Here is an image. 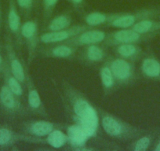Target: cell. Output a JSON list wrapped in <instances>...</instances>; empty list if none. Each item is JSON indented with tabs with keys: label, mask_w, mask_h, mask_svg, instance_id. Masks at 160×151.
<instances>
[{
	"label": "cell",
	"mask_w": 160,
	"mask_h": 151,
	"mask_svg": "<svg viewBox=\"0 0 160 151\" xmlns=\"http://www.w3.org/2000/svg\"><path fill=\"white\" fill-rule=\"evenodd\" d=\"M105 61L110 67L118 85H129L138 79L134 62L116 56L108 57Z\"/></svg>",
	"instance_id": "cell-3"
},
{
	"label": "cell",
	"mask_w": 160,
	"mask_h": 151,
	"mask_svg": "<svg viewBox=\"0 0 160 151\" xmlns=\"http://www.w3.org/2000/svg\"><path fill=\"white\" fill-rule=\"evenodd\" d=\"M22 83L20 82L13 74H10L7 78V87L11 90L14 95H16L18 97H22L24 91H23Z\"/></svg>",
	"instance_id": "cell-24"
},
{
	"label": "cell",
	"mask_w": 160,
	"mask_h": 151,
	"mask_svg": "<svg viewBox=\"0 0 160 151\" xmlns=\"http://www.w3.org/2000/svg\"><path fill=\"white\" fill-rule=\"evenodd\" d=\"M87 25H72L65 29L47 32L39 35V43L44 44H56L65 43L80 32L88 29Z\"/></svg>",
	"instance_id": "cell-7"
},
{
	"label": "cell",
	"mask_w": 160,
	"mask_h": 151,
	"mask_svg": "<svg viewBox=\"0 0 160 151\" xmlns=\"http://www.w3.org/2000/svg\"><path fill=\"white\" fill-rule=\"evenodd\" d=\"M9 57L10 59V71L15 77L22 84L25 83L27 73L24 69L22 63L18 58L15 52L11 48L9 49Z\"/></svg>",
	"instance_id": "cell-20"
},
{
	"label": "cell",
	"mask_w": 160,
	"mask_h": 151,
	"mask_svg": "<svg viewBox=\"0 0 160 151\" xmlns=\"http://www.w3.org/2000/svg\"><path fill=\"white\" fill-rule=\"evenodd\" d=\"M68 1L72 3L73 7L76 10H80L81 8H82L84 3V0H68Z\"/></svg>",
	"instance_id": "cell-28"
},
{
	"label": "cell",
	"mask_w": 160,
	"mask_h": 151,
	"mask_svg": "<svg viewBox=\"0 0 160 151\" xmlns=\"http://www.w3.org/2000/svg\"><path fill=\"white\" fill-rule=\"evenodd\" d=\"M25 84L27 85V102L31 112L40 115L43 117H47V109L40 96L38 89L35 87L32 76L27 72Z\"/></svg>",
	"instance_id": "cell-9"
},
{
	"label": "cell",
	"mask_w": 160,
	"mask_h": 151,
	"mask_svg": "<svg viewBox=\"0 0 160 151\" xmlns=\"http://www.w3.org/2000/svg\"><path fill=\"white\" fill-rule=\"evenodd\" d=\"M158 132H148L145 135H141L138 138H135L130 146V149L133 151H146L152 146L153 142L156 137Z\"/></svg>",
	"instance_id": "cell-23"
},
{
	"label": "cell",
	"mask_w": 160,
	"mask_h": 151,
	"mask_svg": "<svg viewBox=\"0 0 160 151\" xmlns=\"http://www.w3.org/2000/svg\"><path fill=\"white\" fill-rule=\"evenodd\" d=\"M59 0H42V8H43L44 21H47L53 13L56 8Z\"/></svg>",
	"instance_id": "cell-25"
},
{
	"label": "cell",
	"mask_w": 160,
	"mask_h": 151,
	"mask_svg": "<svg viewBox=\"0 0 160 151\" xmlns=\"http://www.w3.org/2000/svg\"><path fill=\"white\" fill-rule=\"evenodd\" d=\"M113 47L115 56L132 62L140 60L144 55L143 49L138 44H120Z\"/></svg>",
	"instance_id": "cell-14"
},
{
	"label": "cell",
	"mask_w": 160,
	"mask_h": 151,
	"mask_svg": "<svg viewBox=\"0 0 160 151\" xmlns=\"http://www.w3.org/2000/svg\"><path fill=\"white\" fill-rule=\"evenodd\" d=\"M140 69L144 77L160 81V60L152 54L143 57Z\"/></svg>",
	"instance_id": "cell-13"
},
{
	"label": "cell",
	"mask_w": 160,
	"mask_h": 151,
	"mask_svg": "<svg viewBox=\"0 0 160 151\" xmlns=\"http://www.w3.org/2000/svg\"><path fill=\"white\" fill-rule=\"evenodd\" d=\"M72 18L69 12L61 13L53 18L47 24L46 30L47 32L59 31L65 29L72 26Z\"/></svg>",
	"instance_id": "cell-18"
},
{
	"label": "cell",
	"mask_w": 160,
	"mask_h": 151,
	"mask_svg": "<svg viewBox=\"0 0 160 151\" xmlns=\"http://www.w3.org/2000/svg\"><path fill=\"white\" fill-rule=\"evenodd\" d=\"M21 35L26 43L28 50V61L31 63L35 57L38 44H39L38 24L35 20H28L21 25Z\"/></svg>",
	"instance_id": "cell-6"
},
{
	"label": "cell",
	"mask_w": 160,
	"mask_h": 151,
	"mask_svg": "<svg viewBox=\"0 0 160 151\" xmlns=\"http://www.w3.org/2000/svg\"><path fill=\"white\" fill-rule=\"evenodd\" d=\"M44 143L55 149H59L69 143V137L68 134L60 130V128H57L44 138Z\"/></svg>",
	"instance_id": "cell-22"
},
{
	"label": "cell",
	"mask_w": 160,
	"mask_h": 151,
	"mask_svg": "<svg viewBox=\"0 0 160 151\" xmlns=\"http://www.w3.org/2000/svg\"><path fill=\"white\" fill-rule=\"evenodd\" d=\"M119 13H104V12H91L84 17L86 24L90 27L108 26V24L118 17Z\"/></svg>",
	"instance_id": "cell-16"
},
{
	"label": "cell",
	"mask_w": 160,
	"mask_h": 151,
	"mask_svg": "<svg viewBox=\"0 0 160 151\" xmlns=\"http://www.w3.org/2000/svg\"><path fill=\"white\" fill-rule=\"evenodd\" d=\"M153 147L152 148V150L154 151H160V132H158L156 137L152 144Z\"/></svg>",
	"instance_id": "cell-27"
},
{
	"label": "cell",
	"mask_w": 160,
	"mask_h": 151,
	"mask_svg": "<svg viewBox=\"0 0 160 151\" xmlns=\"http://www.w3.org/2000/svg\"><path fill=\"white\" fill-rule=\"evenodd\" d=\"M0 16H1V11H0Z\"/></svg>",
	"instance_id": "cell-30"
},
{
	"label": "cell",
	"mask_w": 160,
	"mask_h": 151,
	"mask_svg": "<svg viewBox=\"0 0 160 151\" xmlns=\"http://www.w3.org/2000/svg\"><path fill=\"white\" fill-rule=\"evenodd\" d=\"M158 13L159 12L155 9H142L133 13H119L108 26L117 29H128L142 20L155 18Z\"/></svg>",
	"instance_id": "cell-5"
},
{
	"label": "cell",
	"mask_w": 160,
	"mask_h": 151,
	"mask_svg": "<svg viewBox=\"0 0 160 151\" xmlns=\"http://www.w3.org/2000/svg\"><path fill=\"white\" fill-rule=\"evenodd\" d=\"M130 29L143 34H160V21H155L152 18L144 19L139 21Z\"/></svg>",
	"instance_id": "cell-19"
},
{
	"label": "cell",
	"mask_w": 160,
	"mask_h": 151,
	"mask_svg": "<svg viewBox=\"0 0 160 151\" xmlns=\"http://www.w3.org/2000/svg\"><path fill=\"white\" fill-rule=\"evenodd\" d=\"M108 58V53L105 45L91 44L85 46L80 54V60L87 65L97 64L105 61Z\"/></svg>",
	"instance_id": "cell-12"
},
{
	"label": "cell",
	"mask_w": 160,
	"mask_h": 151,
	"mask_svg": "<svg viewBox=\"0 0 160 151\" xmlns=\"http://www.w3.org/2000/svg\"><path fill=\"white\" fill-rule=\"evenodd\" d=\"M101 124L104 132L111 138L121 141H128L144 134V130L133 125L115 115L101 110Z\"/></svg>",
	"instance_id": "cell-2"
},
{
	"label": "cell",
	"mask_w": 160,
	"mask_h": 151,
	"mask_svg": "<svg viewBox=\"0 0 160 151\" xmlns=\"http://www.w3.org/2000/svg\"><path fill=\"white\" fill-rule=\"evenodd\" d=\"M100 77H101V84H102L103 91L104 95H108L112 91L116 85V82L113 76L110 67L108 63L104 61V64L100 70Z\"/></svg>",
	"instance_id": "cell-17"
},
{
	"label": "cell",
	"mask_w": 160,
	"mask_h": 151,
	"mask_svg": "<svg viewBox=\"0 0 160 151\" xmlns=\"http://www.w3.org/2000/svg\"><path fill=\"white\" fill-rule=\"evenodd\" d=\"M19 97L11 91L7 85L2 86L0 91V102L2 106L9 111L12 112H21L23 108L21 102L18 100Z\"/></svg>",
	"instance_id": "cell-15"
},
{
	"label": "cell",
	"mask_w": 160,
	"mask_h": 151,
	"mask_svg": "<svg viewBox=\"0 0 160 151\" xmlns=\"http://www.w3.org/2000/svg\"><path fill=\"white\" fill-rule=\"evenodd\" d=\"M62 94L64 104L73 121L86 135H92L98 126V116L90 102L67 81L62 84Z\"/></svg>",
	"instance_id": "cell-1"
},
{
	"label": "cell",
	"mask_w": 160,
	"mask_h": 151,
	"mask_svg": "<svg viewBox=\"0 0 160 151\" xmlns=\"http://www.w3.org/2000/svg\"><path fill=\"white\" fill-rule=\"evenodd\" d=\"M108 33L99 29H87L80 32L65 42L76 47H85L91 44H104L107 40Z\"/></svg>",
	"instance_id": "cell-8"
},
{
	"label": "cell",
	"mask_w": 160,
	"mask_h": 151,
	"mask_svg": "<svg viewBox=\"0 0 160 151\" xmlns=\"http://www.w3.org/2000/svg\"><path fill=\"white\" fill-rule=\"evenodd\" d=\"M78 47L66 43L53 44L49 47H40L38 54L42 58H58V59H72L75 57Z\"/></svg>",
	"instance_id": "cell-10"
},
{
	"label": "cell",
	"mask_w": 160,
	"mask_h": 151,
	"mask_svg": "<svg viewBox=\"0 0 160 151\" xmlns=\"http://www.w3.org/2000/svg\"><path fill=\"white\" fill-rule=\"evenodd\" d=\"M157 35L155 34H143L138 32L133 29H119L118 30L114 31L113 32L108 33L107 40L104 45L107 47H114L120 44H141L147 42L154 39Z\"/></svg>",
	"instance_id": "cell-4"
},
{
	"label": "cell",
	"mask_w": 160,
	"mask_h": 151,
	"mask_svg": "<svg viewBox=\"0 0 160 151\" xmlns=\"http://www.w3.org/2000/svg\"><path fill=\"white\" fill-rule=\"evenodd\" d=\"M21 25L22 24L21 22V17L18 13L15 3L12 0L8 13V26L10 28V30L18 37V39H21Z\"/></svg>",
	"instance_id": "cell-21"
},
{
	"label": "cell",
	"mask_w": 160,
	"mask_h": 151,
	"mask_svg": "<svg viewBox=\"0 0 160 151\" xmlns=\"http://www.w3.org/2000/svg\"><path fill=\"white\" fill-rule=\"evenodd\" d=\"M2 56L0 55V68H1V66H2Z\"/></svg>",
	"instance_id": "cell-29"
},
{
	"label": "cell",
	"mask_w": 160,
	"mask_h": 151,
	"mask_svg": "<svg viewBox=\"0 0 160 151\" xmlns=\"http://www.w3.org/2000/svg\"><path fill=\"white\" fill-rule=\"evenodd\" d=\"M24 130L28 135L42 138L47 137L57 128H61V124H55L49 121H28L24 124Z\"/></svg>",
	"instance_id": "cell-11"
},
{
	"label": "cell",
	"mask_w": 160,
	"mask_h": 151,
	"mask_svg": "<svg viewBox=\"0 0 160 151\" xmlns=\"http://www.w3.org/2000/svg\"><path fill=\"white\" fill-rule=\"evenodd\" d=\"M17 4L22 11L29 15L34 7V0H16Z\"/></svg>",
	"instance_id": "cell-26"
}]
</instances>
